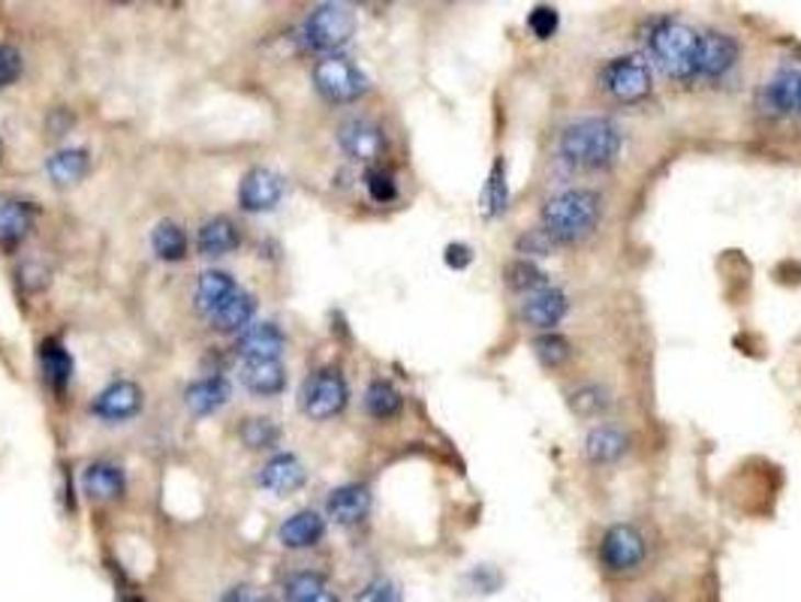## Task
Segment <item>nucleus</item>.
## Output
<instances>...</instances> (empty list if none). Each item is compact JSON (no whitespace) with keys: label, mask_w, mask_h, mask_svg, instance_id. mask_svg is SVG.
Wrapping results in <instances>:
<instances>
[{"label":"nucleus","mask_w":801,"mask_h":602,"mask_svg":"<svg viewBox=\"0 0 801 602\" xmlns=\"http://www.w3.org/2000/svg\"><path fill=\"white\" fill-rule=\"evenodd\" d=\"M624 130L612 118H578L557 136V160L573 172H606L621 160Z\"/></svg>","instance_id":"obj_1"},{"label":"nucleus","mask_w":801,"mask_h":602,"mask_svg":"<svg viewBox=\"0 0 801 602\" xmlns=\"http://www.w3.org/2000/svg\"><path fill=\"white\" fill-rule=\"evenodd\" d=\"M542 229L557 248H573L588 241L602 220V196L594 188H569L554 193L542 205Z\"/></svg>","instance_id":"obj_2"},{"label":"nucleus","mask_w":801,"mask_h":602,"mask_svg":"<svg viewBox=\"0 0 801 602\" xmlns=\"http://www.w3.org/2000/svg\"><path fill=\"white\" fill-rule=\"evenodd\" d=\"M651 64L672 82H699V58H702V31L678 19H657L645 34Z\"/></svg>","instance_id":"obj_3"},{"label":"nucleus","mask_w":801,"mask_h":602,"mask_svg":"<svg viewBox=\"0 0 801 602\" xmlns=\"http://www.w3.org/2000/svg\"><path fill=\"white\" fill-rule=\"evenodd\" d=\"M597 557H600V567L612 579H630V576H639L648 564V539L636 524L618 521L612 527H606L600 536Z\"/></svg>","instance_id":"obj_4"},{"label":"nucleus","mask_w":801,"mask_h":602,"mask_svg":"<svg viewBox=\"0 0 801 602\" xmlns=\"http://www.w3.org/2000/svg\"><path fill=\"white\" fill-rule=\"evenodd\" d=\"M597 84L614 103H639L654 91V76H651V64L642 55H618L609 64H602Z\"/></svg>","instance_id":"obj_5"},{"label":"nucleus","mask_w":801,"mask_h":602,"mask_svg":"<svg viewBox=\"0 0 801 602\" xmlns=\"http://www.w3.org/2000/svg\"><path fill=\"white\" fill-rule=\"evenodd\" d=\"M356 34V12L347 3H319L305 22V46L314 52H335Z\"/></svg>","instance_id":"obj_6"},{"label":"nucleus","mask_w":801,"mask_h":602,"mask_svg":"<svg viewBox=\"0 0 801 602\" xmlns=\"http://www.w3.org/2000/svg\"><path fill=\"white\" fill-rule=\"evenodd\" d=\"M314 84L329 103H356L359 96L368 94V76L356 67L350 58L341 55H326L314 67Z\"/></svg>","instance_id":"obj_7"},{"label":"nucleus","mask_w":801,"mask_h":602,"mask_svg":"<svg viewBox=\"0 0 801 602\" xmlns=\"http://www.w3.org/2000/svg\"><path fill=\"white\" fill-rule=\"evenodd\" d=\"M347 398H350V389L338 371H319L314 377L307 379L305 389H302V407L311 419H331L338 416L347 407Z\"/></svg>","instance_id":"obj_8"},{"label":"nucleus","mask_w":801,"mask_h":602,"mask_svg":"<svg viewBox=\"0 0 801 602\" xmlns=\"http://www.w3.org/2000/svg\"><path fill=\"white\" fill-rule=\"evenodd\" d=\"M566 314H569V298L564 289H554V286L524 296L519 307L521 322L533 331H554L564 322Z\"/></svg>","instance_id":"obj_9"},{"label":"nucleus","mask_w":801,"mask_h":602,"mask_svg":"<svg viewBox=\"0 0 801 602\" xmlns=\"http://www.w3.org/2000/svg\"><path fill=\"white\" fill-rule=\"evenodd\" d=\"M759 106L766 115L783 118V115H799L801 118V70H778L759 91Z\"/></svg>","instance_id":"obj_10"},{"label":"nucleus","mask_w":801,"mask_h":602,"mask_svg":"<svg viewBox=\"0 0 801 602\" xmlns=\"http://www.w3.org/2000/svg\"><path fill=\"white\" fill-rule=\"evenodd\" d=\"M742 48L735 36L723 31H702V58H699V82H718L726 72L735 70Z\"/></svg>","instance_id":"obj_11"},{"label":"nucleus","mask_w":801,"mask_h":602,"mask_svg":"<svg viewBox=\"0 0 801 602\" xmlns=\"http://www.w3.org/2000/svg\"><path fill=\"white\" fill-rule=\"evenodd\" d=\"M338 145H341L347 157L362 160V163H374L386 151V136H383V130L374 121L350 118L343 121L341 130H338Z\"/></svg>","instance_id":"obj_12"},{"label":"nucleus","mask_w":801,"mask_h":602,"mask_svg":"<svg viewBox=\"0 0 801 602\" xmlns=\"http://www.w3.org/2000/svg\"><path fill=\"white\" fill-rule=\"evenodd\" d=\"M283 196V178L271 169H250L238 188V205L245 212H271Z\"/></svg>","instance_id":"obj_13"},{"label":"nucleus","mask_w":801,"mask_h":602,"mask_svg":"<svg viewBox=\"0 0 801 602\" xmlns=\"http://www.w3.org/2000/svg\"><path fill=\"white\" fill-rule=\"evenodd\" d=\"M142 407V389L131 379H119V383H112L106 389L97 395L94 401V410L100 419H106V422H124V419H131V416L139 413Z\"/></svg>","instance_id":"obj_14"},{"label":"nucleus","mask_w":801,"mask_h":602,"mask_svg":"<svg viewBox=\"0 0 801 602\" xmlns=\"http://www.w3.org/2000/svg\"><path fill=\"white\" fill-rule=\"evenodd\" d=\"M283 347H286V338L274 322H257L238 334L236 353L245 355L248 362H266V359H278Z\"/></svg>","instance_id":"obj_15"},{"label":"nucleus","mask_w":801,"mask_h":602,"mask_svg":"<svg viewBox=\"0 0 801 602\" xmlns=\"http://www.w3.org/2000/svg\"><path fill=\"white\" fill-rule=\"evenodd\" d=\"M326 507H329V515L338 524L353 527L362 519H368V512H371V491H368L365 485H341V488L331 491Z\"/></svg>","instance_id":"obj_16"},{"label":"nucleus","mask_w":801,"mask_h":602,"mask_svg":"<svg viewBox=\"0 0 801 602\" xmlns=\"http://www.w3.org/2000/svg\"><path fill=\"white\" fill-rule=\"evenodd\" d=\"M630 452V438L618 425H600L585 438V458L590 464H614Z\"/></svg>","instance_id":"obj_17"},{"label":"nucleus","mask_w":801,"mask_h":602,"mask_svg":"<svg viewBox=\"0 0 801 602\" xmlns=\"http://www.w3.org/2000/svg\"><path fill=\"white\" fill-rule=\"evenodd\" d=\"M260 482L262 488H269L271 495H293V491H298L305 485V467L293 455H274L262 467Z\"/></svg>","instance_id":"obj_18"},{"label":"nucleus","mask_w":801,"mask_h":602,"mask_svg":"<svg viewBox=\"0 0 801 602\" xmlns=\"http://www.w3.org/2000/svg\"><path fill=\"white\" fill-rule=\"evenodd\" d=\"M323 533H326L323 515L314 512V509H302V512H295L293 519L283 521L281 543L286 548H311V545H317L323 539Z\"/></svg>","instance_id":"obj_19"},{"label":"nucleus","mask_w":801,"mask_h":602,"mask_svg":"<svg viewBox=\"0 0 801 602\" xmlns=\"http://www.w3.org/2000/svg\"><path fill=\"white\" fill-rule=\"evenodd\" d=\"M241 383L245 389L260 395V398H269V395H278L286 386V371L278 359H266V362H245L241 365Z\"/></svg>","instance_id":"obj_20"},{"label":"nucleus","mask_w":801,"mask_h":602,"mask_svg":"<svg viewBox=\"0 0 801 602\" xmlns=\"http://www.w3.org/2000/svg\"><path fill=\"white\" fill-rule=\"evenodd\" d=\"M509 208V181H507V163L497 157L492 172L485 178L483 193H480V212L485 220H497L504 217Z\"/></svg>","instance_id":"obj_21"},{"label":"nucleus","mask_w":801,"mask_h":602,"mask_svg":"<svg viewBox=\"0 0 801 602\" xmlns=\"http://www.w3.org/2000/svg\"><path fill=\"white\" fill-rule=\"evenodd\" d=\"M238 286L236 281L229 277L226 272H205L200 277V286H196V307H200L205 317L212 319L221 307L236 296Z\"/></svg>","instance_id":"obj_22"},{"label":"nucleus","mask_w":801,"mask_h":602,"mask_svg":"<svg viewBox=\"0 0 801 602\" xmlns=\"http://www.w3.org/2000/svg\"><path fill=\"white\" fill-rule=\"evenodd\" d=\"M238 229L229 217H214L208 224H202L200 238H196V248L202 257H224L229 250L238 248Z\"/></svg>","instance_id":"obj_23"},{"label":"nucleus","mask_w":801,"mask_h":602,"mask_svg":"<svg viewBox=\"0 0 801 602\" xmlns=\"http://www.w3.org/2000/svg\"><path fill=\"white\" fill-rule=\"evenodd\" d=\"M229 401V383L224 377H208L193 383L188 391H184V404L188 410H193L196 416H208L214 410H221L224 404Z\"/></svg>","instance_id":"obj_24"},{"label":"nucleus","mask_w":801,"mask_h":602,"mask_svg":"<svg viewBox=\"0 0 801 602\" xmlns=\"http://www.w3.org/2000/svg\"><path fill=\"white\" fill-rule=\"evenodd\" d=\"M566 407L578 419H600L612 407V391L600 386V383H585V386H576L566 395Z\"/></svg>","instance_id":"obj_25"},{"label":"nucleus","mask_w":801,"mask_h":602,"mask_svg":"<svg viewBox=\"0 0 801 602\" xmlns=\"http://www.w3.org/2000/svg\"><path fill=\"white\" fill-rule=\"evenodd\" d=\"M504 284L512 289V293H524V296H531V293H540L549 286V274L542 272L540 265L533 260H509L504 265Z\"/></svg>","instance_id":"obj_26"},{"label":"nucleus","mask_w":801,"mask_h":602,"mask_svg":"<svg viewBox=\"0 0 801 602\" xmlns=\"http://www.w3.org/2000/svg\"><path fill=\"white\" fill-rule=\"evenodd\" d=\"M84 491L97 497V500H112V497H119L124 491V473L115 464H106V461L91 464L84 470Z\"/></svg>","instance_id":"obj_27"},{"label":"nucleus","mask_w":801,"mask_h":602,"mask_svg":"<svg viewBox=\"0 0 801 602\" xmlns=\"http://www.w3.org/2000/svg\"><path fill=\"white\" fill-rule=\"evenodd\" d=\"M84 172H88V154L82 148H67L48 160V175L58 188H70L76 181H82Z\"/></svg>","instance_id":"obj_28"},{"label":"nucleus","mask_w":801,"mask_h":602,"mask_svg":"<svg viewBox=\"0 0 801 602\" xmlns=\"http://www.w3.org/2000/svg\"><path fill=\"white\" fill-rule=\"evenodd\" d=\"M253 310H257L253 296H248V293L238 289L236 296L229 298V302L214 314L212 326L217 331H226V334H229V331H241L250 322V317H253Z\"/></svg>","instance_id":"obj_29"},{"label":"nucleus","mask_w":801,"mask_h":602,"mask_svg":"<svg viewBox=\"0 0 801 602\" xmlns=\"http://www.w3.org/2000/svg\"><path fill=\"white\" fill-rule=\"evenodd\" d=\"M400 407H404V398H400V391L392 386L390 379H374L365 391V410L374 419L380 422H386L392 416L400 413Z\"/></svg>","instance_id":"obj_30"},{"label":"nucleus","mask_w":801,"mask_h":602,"mask_svg":"<svg viewBox=\"0 0 801 602\" xmlns=\"http://www.w3.org/2000/svg\"><path fill=\"white\" fill-rule=\"evenodd\" d=\"M34 205L27 202H3L0 205V241H19L27 236V229L34 226Z\"/></svg>","instance_id":"obj_31"},{"label":"nucleus","mask_w":801,"mask_h":602,"mask_svg":"<svg viewBox=\"0 0 801 602\" xmlns=\"http://www.w3.org/2000/svg\"><path fill=\"white\" fill-rule=\"evenodd\" d=\"M151 245H154V253L166 262H178L184 260V253H188V236H184V229L172 220H163V224H157L151 236Z\"/></svg>","instance_id":"obj_32"},{"label":"nucleus","mask_w":801,"mask_h":602,"mask_svg":"<svg viewBox=\"0 0 801 602\" xmlns=\"http://www.w3.org/2000/svg\"><path fill=\"white\" fill-rule=\"evenodd\" d=\"M533 355H537V362L542 367H549V371H557V367H564L569 359H573V347L566 341L564 334H557V331H542L540 338L533 341Z\"/></svg>","instance_id":"obj_33"},{"label":"nucleus","mask_w":801,"mask_h":602,"mask_svg":"<svg viewBox=\"0 0 801 602\" xmlns=\"http://www.w3.org/2000/svg\"><path fill=\"white\" fill-rule=\"evenodd\" d=\"M40 359H43V374H46L48 383H52L55 389H64L72 377L70 353H67L58 341H46L43 343V353H40Z\"/></svg>","instance_id":"obj_34"},{"label":"nucleus","mask_w":801,"mask_h":602,"mask_svg":"<svg viewBox=\"0 0 801 602\" xmlns=\"http://www.w3.org/2000/svg\"><path fill=\"white\" fill-rule=\"evenodd\" d=\"M286 600L290 602H311L314 597L326 591V579L319 572H295L286 579Z\"/></svg>","instance_id":"obj_35"},{"label":"nucleus","mask_w":801,"mask_h":602,"mask_svg":"<svg viewBox=\"0 0 801 602\" xmlns=\"http://www.w3.org/2000/svg\"><path fill=\"white\" fill-rule=\"evenodd\" d=\"M516 248H519L521 260L537 262L540 257H552L557 245H554V238L549 236V232H545L542 226H540V229L533 226V229H524V232H521L519 241H516Z\"/></svg>","instance_id":"obj_36"},{"label":"nucleus","mask_w":801,"mask_h":602,"mask_svg":"<svg viewBox=\"0 0 801 602\" xmlns=\"http://www.w3.org/2000/svg\"><path fill=\"white\" fill-rule=\"evenodd\" d=\"M278 425L271 419H248L241 425V440L248 443L250 450H271L278 443Z\"/></svg>","instance_id":"obj_37"},{"label":"nucleus","mask_w":801,"mask_h":602,"mask_svg":"<svg viewBox=\"0 0 801 602\" xmlns=\"http://www.w3.org/2000/svg\"><path fill=\"white\" fill-rule=\"evenodd\" d=\"M365 188L368 196L377 202V205H390V202L398 200V184H395V178H392L390 172H383V169H368Z\"/></svg>","instance_id":"obj_38"},{"label":"nucleus","mask_w":801,"mask_h":602,"mask_svg":"<svg viewBox=\"0 0 801 602\" xmlns=\"http://www.w3.org/2000/svg\"><path fill=\"white\" fill-rule=\"evenodd\" d=\"M528 27L537 39H552L561 27V15L554 7H533L531 15H528Z\"/></svg>","instance_id":"obj_39"},{"label":"nucleus","mask_w":801,"mask_h":602,"mask_svg":"<svg viewBox=\"0 0 801 602\" xmlns=\"http://www.w3.org/2000/svg\"><path fill=\"white\" fill-rule=\"evenodd\" d=\"M356 602H400V591H398V584H395V581L377 579V581H371V584H365V588L359 591Z\"/></svg>","instance_id":"obj_40"},{"label":"nucleus","mask_w":801,"mask_h":602,"mask_svg":"<svg viewBox=\"0 0 801 602\" xmlns=\"http://www.w3.org/2000/svg\"><path fill=\"white\" fill-rule=\"evenodd\" d=\"M22 76V52L15 46H0V88H10Z\"/></svg>","instance_id":"obj_41"},{"label":"nucleus","mask_w":801,"mask_h":602,"mask_svg":"<svg viewBox=\"0 0 801 602\" xmlns=\"http://www.w3.org/2000/svg\"><path fill=\"white\" fill-rule=\"evenodd\" d=\"M467 581L476 588V593H497L504 588V572L495 567H476L467 576Z\"/></svg>","instance_id":"obj_42"},{"label":"nucleus","mask_w":801,"mask_h":602,"mask_svg":"<svg viewBox=\"0 0 801 602\" xmlns=\"http://www.w3.org/2000/svg\"><path fill=\"white\" fill-rule=\"evenodd\" d=\"M443 260H447L449 269L461 272V269H467L473 262V248L471 245H449L447 253H443Z\"/></svg>","instance_id":"obj_43"},{"label":"nucleus","mask_w":801,"mask_h":602,"mask_svg":"<svg viewBox=\"0 0 801 602\" xmlns=\"http://www.w3.org/2000/svg\"><path fill=\"white\" fill-rule=\"evenodd\" d=\"M224 602H271L269 597H260V593H253L250 588H233V591L226 593Z\"/></svg>","instance_id":"obj_44"},{"label":"nucleus","mask_w":801,"mask_h":602,"mask_svg":"<svg viewBox=\"0 0 801 602\" xmlns=\"http://www.w3.org/2000/svg\"><path fill=\"white\" fill-rule=\"evenodd\" d=\"M311 602H338V597H335V593H329V591H323L319 597H314Z\"/></svg>","instance_id":"obj_45"},{"label":"nucleus","mask_w":801,"mask_h":602,"mask_svg":"<svg viewBox=\"0 0 801 602\" xmlns=\"http://www.w3.org/2000/svg\"><path fill=\"white\" fill-rule=\"evenodd\" d=\"M124 602H139V600H124Z\"/></svg>","instance_id":"obj_46"},{"label":"nucleus","mask_w":801,"mask_h":602,"mask_svg":"<svg viewBox=\"0 0 801 602\" xmlns=\"http://www.w3.org/2000/svg\"><path fill=\"white\" fill-rule=\"evenodd\" d=\"M651 602H661V600H651Z\"/></svg>","instance_id":"obj_47"}]
</instances>
